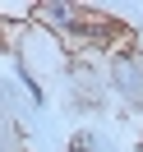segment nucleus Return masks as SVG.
Returning a JSON list of instances; mask_svg holds the SVG:
<instances>
[{
    "instance_id": "1",
    "label": "nucleus",
    "mask_w": 143,
    "mask_h": 152,
    "mask_svg": "<svg viewBox=\"0 0 143 152\" xmlns=\"http://www.w3.org/2000/svg\"><path fill=\"white\" fill-rule=\"evenodd\" d=\"M111 69H115L120 92H129V97H139V92H143V69H139V56H134V51H120Z\"/></svg>"
}]
</instances>
